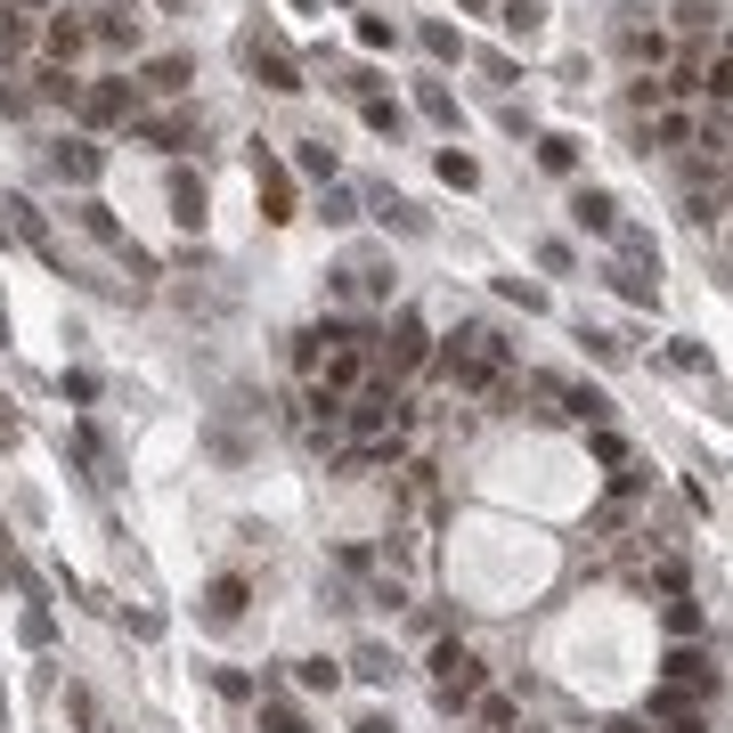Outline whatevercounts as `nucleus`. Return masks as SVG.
<instances>
[{
    "label": "nucleus",
    "mask_w": 733,
    "mask_h": 733,
    "mask_svg": "<svg viewBox=\"0 0 733 733\" xmlns=\"http://www.w3.org/2000/svg\"><path fill=\"white\" fill-rule=\"evenodd\" d=\"M449 384L456 391H473V400H497L506 391V375H514V351H506V334L497 326H456L449 334Z\"/></svg>",
    "instance_id": "obj_1"
},
{
    "label": "nucleus",
    "mask_w": 733,
    "mask_h": 733,
    "mask_svg": "<svg viewBox=\"0 0 733 733\" xmlns=\"http://www.w3.org/2000/svg\"><path fill=\"white\" fill-rule=\"evenodd\" d=\"M400 391L391 384H367V391H351L343 400V432H351V456H391L400 449Z\"/></svg>",
    "instance_id": "obj_2"
},
{
    "label": "nucleus",
    "mask_w": 733,
    "mask_h": 733,
    "mask_svg": "<svg viewBox=\"0 0 733 733\" xmlns=\"http://www.w3.org/2000/svg\"><path fill=\"white\" fill-rule=\"evenodd\" d=\"M432 693H440V709H465V701H481V653H465V644H440L432 653Z\"/></svg>",
    "instance_id": "obj_3"
},
{
    "label": "nucleus",
    "mask_w": 733,
    "mask_h": 733,
    "mask_svg": "<svg viewBox=\"0 0 733 733\" xmlns=\"http://www.w3.org/2000/svg\"><path fill=\"white\" fill-rule=\"evenodd\" d=\"M245 66H254V82H261V90H278V98L302 90V66H293V50H285L278 33H254V41H245Z\"/></svg>",
    "instance_id": "obj_4"
},
{
    "label": "nucleus",
    "mask_w": 733,
    "mask_h": 733,
    "mask_svg": "<svg viewBox=\"0 0 733 733\" xmlns=\"http://www.w3.org/2000/svg\"><path fill=\"white\" fill-rule=\"evenodd\" d=\"M660 693H685V701H709L718 693V668H709L693 644H677V653L660 660Z\"/></svg>",
    "instance_id": "obj_5"
},
{
    "label": "nucleus",
    "mask_w": 733,
    "mask_h": 733,
    "mask_svg": "<svg viewBox=\"0 0 733 733\" xmlns=\"http://www.w3.org/2000/svg\"><path fill=\"white\" fill-rule=\"evenodd\" d=\"M74 115L90 122V131H107V122H139V90H131V82H90Z\"/></svg>",
    "instance_id": "obj_6"
},
{
    "label": "nucleus",
    "mask_w": 733,
    "mask_h": 733,
    "mask_svg": "<svg viewBox=\"0 0 733 733\" xmlns=\"http://www.w3.org/2000/svg\"><path fill=\"white\" fill-rule=\"evenodd\" d=\"M254 187H261V220H293V180L278 155H254Z\"/></svg>",
    "instance_id": "obj_7"
},
{
    "label": "nucleus",
    "mask_w": 733,
    "mask_h": 733,
    "mask_svg": "<svg viewBox=\"0 0 733 733\" xmlns=\"http://www.w3.org/2000/svg\"><path fill=\"white\" fill-rule=\"evenodd\" d=\"M424 319H416V310H400V319H391V375H408V367H424ZM384 375V384H391Z\"/></svg>",
    "instance_id": "obj_8"
},
{
    "label": "nucleus",
    "mask_w": 733,
    "mask_h": 733,
    "mask_svg": "<svg viewBox=\"0 0 733 733\" xmlns=\"http://www.w3.org/2000/svg\"><path fill=\"white\" fill-rule=\"evenodd\" d=\"M50 163H57V180H82V187L107 172V155H98L90 139H57V147H50Z\"/></svg>",
    "instance_id": "obj_9"
},
{
    "label": "nucleus",
    "mask_w": 733,
    "mask_h": 733,
    "mask_svg": "<svg viewBox=\"0 0 733 733\" xmlns=\"http://www.w3.org/2000/svg\"><path fill=\"white\" fill-rule=\"evenodd\" d=\"M571 220L586 228V237H619V204L603 196V187H579V196H571Z\"/></svg>",
    "instance_id": "obj_10"
},
{
    "label": "nucleus",
    "mask_w": 733,
    "mask_h": 733,
    "mask_svg": "<svg viewBox=\"0 0 733 733\" xmlns=\"http://www.w3.org/2000/svg\"><path fill=\"white\" fill-rule=\"evenodd\" d=\"M245 595H254L245 579H213V586H204V619H213V627H237V619H245Z\"/></svg>",
    "instance_id": "obj_11"
},
{
    "label": "nucleus",
    "mask_w": 733,
    "mask_h": 733,
    "mask_svg": "<svg viewBox=\"0 0 733 733\" xmlns=\"http://www.w3.org/2000/svg\"><path fill=\"white\" fill-rule=\"evenodd\" d=\"M25 50H33V17H25V0H0V66H17Z\"/></svg>",
    "instance_id": "obj_12"
},
{
    "label": "nucleus",
    "mask_w": 733,
    "mask_h": 733,
    "mask_svg": "<svg viewBox=\"0 0 733 733\" xmlns=\"http://www.w3.org/2000/svg\"><path fill=\"white\" fill-rule=\"evenodd\" d=\"M139 139H147V147H172V155H180V147L196 139V122H187V115H139Z\"/></svg>",
    "instance_id": "obj_13"
},
{
    "label": "nucleus",
    "mask_w": 733,
    "mask_h": 733,
    "mask_svg": "<svg viewBox=\"0 0 733 733\" xmlns=\"http://www.w3.org/2000/svg\"><path fill=\"white\" fill-rule=\"evenodd\" d=\"M653 725H668V733H701V701H685V693H653Z\"/></svg>",
    "instance_id": "obj_14"
},
{
    "label": "nucleus",
    "mask_w": 733,
    "mask_h": 733,
    "mask_svg": "<svg viewBox=\"0 0 733 733\" xmlns=\"http://www.w3.org/2000/svg\"><path fill=\"white\" fill-rule=\"evenodd\" d=\"M139 90H155V98H180V90H187V57H147Z\"/></svg>",
    "instance_id": "obj_15"
},
{
    "label": "nucleus",
    "mask_w": 733,
    "mask_h": 733,
    "mask_svg": "<svg viewBox=\"0 0 733 733\" xmlns=\"http://www.w3.org/2000/svg\"><path fill=\"white\" fill-rule=\"evenodd\" d=\"M172 220H180V228L204 220V180H196V172H172Z\"/></svg>",
    "instance_id": "obj_16"
},
{
    "label": "nucleus",
    "mask_w": 733,
    "mask_h": 733,
    "mask_svg": "<svg viewBox=\"0 0 733 733\" xmlns=\"http://www.w3.org/2000/svg\"><path fill=\"white\" fill-rule=\"evenodd\" d=\"M660 619H668V636H677V644H693V636H701V603H693V595H668V603H660Z\"/></svg>",
    "instance_id": "obj_17"
},
{
    "label": "nucleus",
    "mask_w": 733,
    "mask_h": 733,
    "mask_svg": "<svg viewBox=\"0 0 733 733\" xmlns=\"http://www.w3.org/2000/svg\"><path fill=\"white\" fill-rule=\"evenodd\" d=\"M351 677H367V685H391V677H400V660H391L384 644H359V653H351Z\"/></svg>",
    "instance_id": "obj_18"
},
{
    "label": "nucleus",
    "mask_w": 733,
    "mask_h": 733,
    "mask_svg": "<svg viewBox=\"0 0 733 733\" xmlns=\"http://www.w3.org/2000/svg\"><path fill=\"white\" fill-rule=\"evenodd\" d=\"M619 57H636V66H660V57H668V41H660L653 25H627V33H619Z\"/></svg>",
    "instance_id": "obj_19"
},
{
    "label": "nucleus",
    "mask_w": 733,
    "mask_h": 733,
    "mask_svg": "<svg viewBox=\"0 0 733 733\" xmlns=\"http://www.w3.org/2000/svg\"><path fill=\"white\" fill-rule=\"evenodd\" d=\"M90 41H107V50H131V41H139V17H122V9H98Z\"/></svg>",
    "instance_id": "obj_20"
},
{
    "label": "nucleus",
    "mask_w": 733,
    "mask_h": 733,
    "mask_svg": "<svg viewBox=\"0 0 733 733\" xmlns=\"http://www.w3.org/2000/svg\"><path fill=\"white\" fill-rule=\"evenodd\" d=\"M612 285L627 293V302H644V310H653V302H660V285H653V269H636V261H619V269H612Z\"/></svg>",
    "instance_id": "obj_21"
},
{
    "label": "nucleus",
    "mask_w": 733,
    "mask_h": 733,
    "mask_svg": "<svg viewBox=\"0 0 733 733\" xmlns=\"http://www.w3.org/2000/svg\"><path fill=\"white\" fill-rule=\"evenodd\" d=\"M82 41H90V25H74V17H50V57H57V66H66Z\"/></svg>",
    "instance_id": "obj_22"
},
{
    "label": "nucleus",
    "mask_w": 733,
    "mask_h": 733,
    "mask_svg": "<svg viewBox=\"0 0 733 733\" xmlns=\"http://www.w3.org/2000/svg\"><path fill=\"white\" fill-rule=\"evenodd\" d=\"M562 408H571L579 424H603V416H612V400H603V391H586V384H571V391H562Z\"/></svg>",
    "instance_id": "obj_23"
},
{
    "label": "nucleus",
    "mask_w": 733,
    "mask_h": 733,
    "mask_svg": "<svg viewBox=\"0 0 733 733\" xmlns=\"http://www.w3.org/2000/svg\"><path fill=\"white\" fill-rule=\"evenodd\" d=\"M41 98H50V107H82V82L66 66H50V74H41Z\"/></svg>",
    "instance_id": "obj_24"
},
{
    "label": "nucleus",
    "mask_w": 733,
    "mask_h": 733,
    "mask_svg": "<svg viewBox=\"0 0 733 733\" xmlns=\"http://www.w3.org/2000/svg\"><path fill=\"white\" fill-rule=\"evenodd\" d=\"M653 139H660V147H693V139H701V122H685V115H653Z\"/></svg>",
    "instance_id": "obj_25"
},
{
    "label": "nucleus",
    "mask_w": 733,
    "mask_h": 733,
    "mask_svg": "<svg viewBox=\"0 0 733 733\" xmlns=\"http://www.w3.org/2000/svg\"><path fill=\"white\" fill-rule=\"evenodd\" d=\"M302 172L334 187V147H326V139H302Z\"/></svg>",
    "instance_id": "obj_26"
},
{
    "label": "nucleus",
    "mask_w": 733,
    "mask_h": 733,
    "mask_svg": "<svg viewBox=\"0 0 733 733\" xmlns=\"http://www.w3.org/2000/svg\"><path fill=\"white\" fill-rule=\"evenodd\" d=\"M293 677H302L310 693H334V677H343V668H334V660H293Z\"/></svg>",
    "instance_id": "obj_27"
},
{
    "label": "nucleus",
    "mask_w": 733,
    "mask_h": 733,
    "mask_svg": "<svg viewBox=\"0 0 733 733\" xmlns=\"http://www.w3.org/2000/svg\"><path fill=\"white\" fill-rule=\"evenodd\" d=\"M538 163H547V172H571V163H579V147L554 131V139H538Z\"/></svg>",
    "instance_id": "obj_28"
},
{
    "label": "nucleus",
    "mask_w": 733,
    "mask_h": 733,
    "mask_svg": "<svg viewBox=\"0 0 733 733\" xmlns=\"http://www.w3.org/2000/svg\"><path fill=\"white\" fill-rule=\"evenodd\" d=\"M440 180H449V187H473V180H481V163H473V155H456V147H449V155H440Z\"/></svg>",
    "instance_id": "obj_29"
},
{
    "label": "nucleus",
    "mask_w": 733,
    "mask_h": 733,
    "mask_svg": "<svg viewBox=\"0 0 733 733\" xmlns=\"http://www.w3.org/2000/svg\"><path fill=\"white\" fill-rule=\"evenodd\" d=\"M261 725L269 733H302V709H293V701H261Z\"/></svg>",
    "instance_id": "obj_30"
},
{
    "label": "nucleus",
    "mask_w": 733,
    "mask_h": 733,
    "mask_svg": "<svg viewBox=\"0 0 733 733\" xmlns=\"http://www.w3.org/2000/svg\"><path fill=\"white\" fill-rule=\"evenodd\" d=\"M668 90H677V82H653V74H644V82H636V115H660Z\"/></svg>",
    "instance_id": "obj_31"
},
{
    "label": "nucleus",
    "mask_w": 733,
    "mask_h": 733,
    "mask_svg": "<svg viewBox=\"0 0 733 733\" xmlns=\"http://www.w3.org/2000/svg\"><path fill=\"white\" fill-rule=\"evenodd\" d=\"M701 90H709V98H733V57H718V66H701Z\"/></svg>",
    "instance_id": "obj_32"
},
{
    "label": "nucleus",
    "mask_w": 733,
    "mask_h": 733,
    "mask_svg": "<svg viewBox=\"0 0 733 733\" xmlns=\"http://www.w3.org/2000/svg\"><path fill=\"white\" fill-rule=\"evenodd\" d=\"M326 220H334V228L359 220V196H351V187H326Z\"/></svg>",
    "instance_id": "obj_33"
},
{
    "label": "nucleus",
    "mask_w": 733,
    "mask_h": 733,
    "mask_svg": "<svg viewBox=\"0 0 733 733\" xmlns=\"http://www.w3.org/2000/svg\"><path fill=\"white\" fill-rule=\"evenodd\" d=\"M424 50H432V57H465V41H456L449 25H424Z\"/></svg>",
    "instance_id": "obj_34"
},
{
    "label": "nucleus",
    "mask_w": 733,
    "mask_h": 733,
    "mask_svg": "<svg viewBox=\"0 0 733 733\" xmlns=\"http://www.w3.org/2000/svg\"><path fill=\"white\" fill-rule=\"evenodd\" d=\"M424 115H432V122H456V98L440 90V82H424Z\"/></svg>",
    "instance_id": "obj_35"
},
{
    "label": "nucleus",
    "mask_w": 733,
    "mask_h": 733,
    "mask_svg": "<svg viewBox=\"0 0 733 733\" xmlns=\"http://www.w3.org/2000/svg\"><path fill=\"white\" fill-rule=\"evenodd\" d=\"M677 25H693V33H709V25H718V9H709V0H685V9H677Z\"/></svg>",
    "instance_id": "obj_36"
},
{
    "label": "nucleus",
    "mask_w": 733,
    "mask_h": 733,
    "mask_svg": "<svg viewBox=\"0 0 733 733\" xmlns=\"http://www.w3.org/2000/svg\"><path fill=\"white\" fill-rule=\"evenodd\" d=\"M17 440V400H0V449Z\"/></svg>",
    "instance_id": "obj_37"
},
{
    "label": "nucleus",
    "mask_w": 733,
    "mask_h": 733,
    "mask_svg": "<svg viewBox=\"0 0 733 733\" xmlns=\"http://www.w3.org/2000/svg\"><path fill=\"white\" fill-rule=\"evenodd\" d=\"M603 733H644V718H612V725H603Z\"/></svg>",
    "instance_id": "obj_38"
},
{
    "label": "nucleus",
    "mask_w": 733,
    "mask_h": 733,
    "mask_svg": "<svg viewBox=\"0 0 733 733\" xmlns=\"http://www.w3.org/2000/svg\"><path fill=\"white\" fill-rule=\"evenodd\" d=\"M351 733H391V718H359V725H351Z\"/></svg>",
    "instance_id": "obj_39"
}]
</instances>
